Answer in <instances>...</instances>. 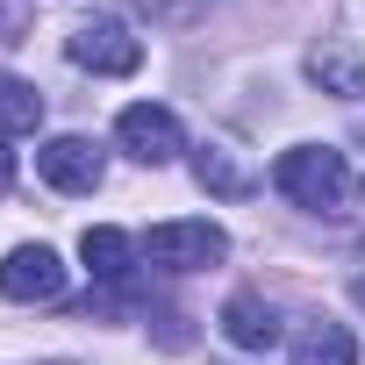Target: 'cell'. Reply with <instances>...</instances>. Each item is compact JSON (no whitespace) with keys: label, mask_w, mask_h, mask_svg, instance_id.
I'll return each instance as SVG.
<instances>
[{"label":"cell","mask_w":365,"mask_h":365,"mask_svg":"<svg viewBox=\"0 0 365 365\" xmlns=\"http://www.w3.org/2000/svg\"><path fill=\"white\" fill-rule=\"evenodd\" d=\"M0 294L8 301H58L65 294V265L51 244H15L0 258Z\"/></svg>","instance_id":"obj_6"},{"label":"cell","mask_w":365,"mask_h":365,"mask_svg":"<svg viewBox=\"0 0 365 365\" xmlns=\"http://www.w3.org/2000/svg\"><path fill=\"white\" fill-rule=\"evenodd\" d=\"M222 251H230V237H222V222H208V215H194V222H158V230L143 237V258L165 265V272H201V265H215Z\"/></svg>","instance_id":"obj_3"},{"label":"cell","mask_w":365,"mask_h":365,"mask_svg":"<svg viewBox=\"0 0 365 365\" xmlns=\"http://www.w3.org/2000/svg\"><path fill=\"white\" fill-rule=\"evenodd\" d=\"M29 129H43V93L0 72V136H29Z\"/></svg>","instance_id":"obj_12"},{"label":"cell","mask_w":365,"mask_h":365,"mask_svg":"<svg viewBox=\"0 0 365 365\" xmlns=\"http://www.w3.org/2000/svg\"><path fill=\"white\" fill-rule=\"evenodd\" d=\"M194 179H201L208 194H222V201H244V194H251V172H244L222 143H201V150H194Z\"/></svg>","instance_id":"obj_11"},{"label":"cell","mask_w":365,"mask_h":365,"mask_svg":"<svg viewBox=\"0 0 365 365\" xmlns=\"http://www.w3.org/2000/svg\"><path fill=\"white\" fill-rule=\"evenodd\" d=\"M79 258H86V272L101 279V287H129V272H136V237H122V230H86L79 237Z\"/></svg>","instance_id":"obj_10"},{"label":"cell","mask_w":365,"mask_h":365,"mask_svg":"<svg viewBox=\"0 0 365 365\" xmlns=\"http://www.w3.org/2000/svg\"><path fill=\"white\" fill-rule=\"evenodd\" d=\"M158 344H165V351H187V344H194L187 315H158Z\"/></svg>","instance_id":"obj_14"},{"label":"cell","mask_w":365,"mask_h":365,"mask_svg":"<svg viewBox=\"0 0 365 365\" xmlns=\"http://www.w3.org/2000/svg\"><path fill=\"white\" fill-rule=\"evenodd\" d=\"M65 58H72L79 72H101V79H129V72L143 65V43L129 36V22H122V15H86V22L65 36Z\"/></svg>","instance_id":"obj_2"},{"label":"cell","mask_w":365,"mask_h":365,"mask_svg":"<svg viewBox=\"0 0 365 365\" xmlns=\"http://www.w3.org/2000/svg\"><path fill=\"white\" fill-rule=\"evenodd\" d=\"M308 79L322 86V93H336V101H365V51L358 43H344V36H322V43H308Z\"/></svg>","instance_id":"obj_7"},{"label":"cell","mask_w":365,"mask_h":365,"mask_svg":"<svg viewBox=\"0 0 365 365\" xmlns=\"http://www.w3.org/2000/svg\"><path fill=\"white\" fill-rule=\"evenodd\" d=\"M115 143L136 158V165H172L179 150H187V136H179V115L158 108V101H136L115 115Z\"/></svg>","instance_id":"obj_4"},{"label":"cell","mask_w":365,"mask_h":365,"mask_svg":"<svg viewBox=\"0 0 365 365\" xmlns=\"http://www.w3.org/2000/svg\"><path fill=\"white\" fill-rule=\"evenodd\" d=\"M15 187V150H8V136H0V194Z\"/></svg>","instance_id":"obj_15"},{"label":"cell","mask_w":365,"mask_h":365,"mask_svg":"<svg viewBox=\"0 0 365 365\" xmlns=\"http://www.w3.org/2000/svg\"><path fill=\"white\" fill-rule=\"evenodd\" d=\"M287 358H294V365H358V336H351V322H336V315H308V322L294 329Z\"/></svg>","instance_id":"obj_9"},{"label":"cell","mask_w":365,"mask_h":365,"mask_svg":"<svg viewBox=\"0 0 365 365\" xmlns=\"http://www.w3.org/2000/svg\"><path fill=\"white\" fill-rule=\"evenodd\" d=\"M272 187H279L294 208L329 215V208H344V194H351V165H344V150H329V143H294V150H279V165H272Z\"/></svg>","instance_id":"obj_1"},{"label":"cell","mask_w":365,"mask_h":365,"mask_svg":"<svg viewBox=\"0 0 365 365\" xmlns=\"http://www.w3.org/2000/svg\"><path fill=\"white\" fill-rule=\"evenodd\" d=\"M136 8H143L158 29H194V22L215 8V0H136Z\"/></svg>","instance_id":"obj_13"},{"label":"cell","mask_w":365,"mask_h":365,"mask_svg":"<svg viewBox=\"0 0 365 365\" xmlns=\"http://www.w3.org/2000/svg\"><path fill=\"white\" fill-rule=\"evenodd\" d=\"M36 172L51 179L58 194H93L101 172H108V158H101L93 136H51V143H36Z\"/></svg>","instance_id":"obj_5"},{"label":"cell","mask_w":365,"mask_h":365,"mask_svg":"<svg viewBox=\"0 0 365 365\" xmlns=\"http://www.w3.org/2000/svg\"><path fill=\"white\" fill-rule=\"evenodd\" d=\"M215 322H222V336H230L237 351H272V344H279V308H272L265 294H251V287L230 294Z\"/></svg>","instance_id":"obj_8"}]
</instances>
